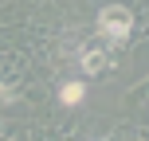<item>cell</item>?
Segmentation results:
<instances>
[{
	"label": "cell",
	"mask_w": 149,
	"mask_h": 141,
	"mask_svg": "<svg viewBox=\"0 0 149 141\" xmlns=\"http://www.w3.org/2000/svg\"><path fill=\"white\" fill-rule=\"evenodd\" d=\"M82 94H86V86H82V82H63L59 102H63V106H79V102H82Z\"/></svg>",
	"instance_id": "3"
},
{
	"label": "cell",
	"mask_w": 149,
	"mask_h": 141,
	"mask_svg": "<svg viewBox=\"0 0 149 141\" xmlns=\"http://www.w3.org/2000/svg\"><path fill=\"white\" fill-rule=\"evenodd\" d=\"M82 71H86V74H106V71H114V55L102 51V47H86V51H82Z\"/></svg>",
	"instance_id": "2"
},
{
	"label": "cell",
	"mask_w": 149,
	"mask_h": 141,
	"mask_svg": "<svg viewBox=\"0 0 149 141\" xmlns=\"http://www.w3.org/2000/svg\"><path fill=\"white\" fill-rule=\"evenodd\" d=\"M98 31H102L106 43H130V35H134V16H130V8L122 4H110L98 12Z\"/></svg>",
	"instance_id": "1"
}]
</instances>
